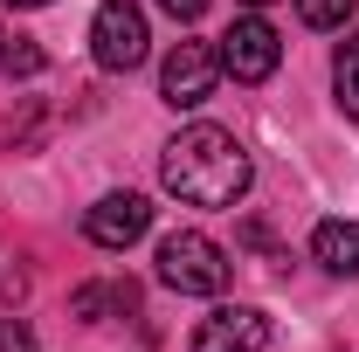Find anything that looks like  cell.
Masks as SVG:
<instances>
[{
    "label": "cell",
    "instance_id": "ba28073f",
    "mask_svg": "<svg viewBox=\"0 0 359 352\" xmlns=\"http://www.w3.org/2000/svg\"><path fill=\"white\" fill-rule=\"evenodd\" d=\"M311 256L332 276H359V221H318L311 228Z\"/></svg>",
    "mask_w": 359,
    "mask_h": 352
},
{
    "label": "cell",
    "instance_id": "8fae6325",
    "mask_svg": "<svg viewBox=\"0 0 359 352\" xmlns=\"http://www.w3.org/2000/svg\"><path fill=\"white\" fill-rule=\"evenodd\" d=\"M42 48L35 42H21V35H14V42H7V55H0V69H7V76H42Z\"/></svg>",
    "mask_w": 359,
    "mask_h": 352
},
{
    "label": "cell",
    "instance_id": "30bf717a",
    "mask_svg": "<svg viewBox=\"0 0 359 352\" xmlns=\"http://www.w3.org/2000/svg\"><path fill=\"white\" fill-rule=\"evenodd\" d=\"M304 28H346L353 21V0H297Z\"/></svg>",
    "mask_w": 359,
    "mask_h": 352
},
{
    "label": "cell",
    "instance_id": "5b68a950",
    "mask_svg": "<svg viewBox=\"0 0 359 352\" xmlns=\"http://www.w3.org/2000/svg\"><path fill=\"white\" fill-rule=\"evenodd\" d=\"M276 55H283V42H276V28H269L263 14H242L222 35V69L235 83H263L269 69H276Z\"/></svg>",
    "mask_w": 359,
    "mask_h": 352
},
{
    "label": "cell",
    "instance_id": "5bb4252c",
    "mask_svg": "<svg viewBox=\"0 0 359 352\" xmlns=\"http://www.w3.org/2000/svg\"><path fill=\"white\" fill-rule=\"evenodd\" d=\"M7 7H48V0H7Z\"/></svg>",
    "mask_w": 359,
    "mask_h": 352
},
{
    "label": "cell",
    "instance_id": "277c9868",
    "mask_svg": "<svg viewBox=\"0 0 359 352\" xmlns=\"http://www.w3.org/2000/svg\"><path fill=\"white\" fill-rule=\"evenodd\" d=\"M145 7L132 0H104L97 14H90V55H97V69H138L145 62Z\"/></svg>",
    "mask_w": 359,
    "mask_h": 352
},
{
    "label": "cell",
    "instance_id": "2e32d148",
    "mask_svg": "<svg viewBox=\"0 0 359 352\" xmlns=\"http://www.w3.org/2000/svg\"><path fill=\"white\" fill-rule=\"evenodd\" d=\"M0 55H7V35H0Z\"/></svg>",
    "mask_w": 359,
    "mask_h": 352
},
{
    "label": "cell",
    "instance_id": "3957f363",
    "mask_svg": "<svg viewBox=\"0 0 359 352\" xmlns=\"http://www.w3.org/2000/svg\"><path fill=\"white\" fill-rule=\"evenodd\" d=\"M215 83H222V48L215 42H173L166 48V62H159V97H166L173 111L208 104Z\"/></svg>",
    "mask_w": 359,
    "mask_h": 352
},
{
    "label": "cell",
    "instance_id": "9c48e42d",
    "mask_svg": "<svg viewBox=\"0 0 359 352\" xmlns=\"http://www.w3.org/2000/svg\"><path fill=\"white\" fill-rule=\"evenodd\" d=\"M332 90H339V111L359 118V28L339 42V55H332Z\"/></svg>",
    "mask_w": 359,
    "mask_h": 352
},
{
    "label": "cell",
    "instance_id": "8992f818",
    "mask_svg": "<svg viewBox=\"0 0 359 352\" xmlns=\"http://www.w3.org/2000/svg\"><path fill=\"white\" fill-rule=\"evenodd\" d=\"M269 346V318L249 304H222L215 318H201L194 325V339H187V352H263Z\"/></svg>",
    "mask_w": 359,
    "mask_h": 352
},
{
    "label": "cell",
    "instance_id": "6da1fadb",
    "mask_svg": "<svg viewBox=\"0 0 359 352\" xmlns=\"http://www.w3.org/2000/svg\"><path fill=\"white\" fill-rule=\"evenodd\" d=\"M159 180H166V194L187 201V208H235L249 194V152L222 125H187L159 152Z\"/></svg>",
    "mask_w": 359,
    "mask_h": 352
},
{
    "label": "cell",
    "instance_id": "7a4b0ae2",
    "mask_svg": "<svg viewBox=\"0 0 359 352\" xmlns=\"http://www.w3.org/2000/svg\"><path fill=\"white\" fill-rule=\"evenodd\" d=\"M159 283L180 297H222L228 290V249L201 228H180L159 242Z\"/></svg>",
    "mask_w": 359,
    "mask_h": 352
},
{
    "label": "cell",
    "instance_id": "7c38bea8",
    "mask_svg": "<svg viewBox=\"0 0 359 352\" xmlns=\"http://www.w3.org/2000/svg\"><path fill=\"white\" fill-rule=\"evenodd\" d=\"M0 352H35V332L7 318V325H0Z\"/></svg>",
    "mask_w": 359,
    "mask_h": 352
},
{
    "label": "cell",
    "instance_id": "9a60e30c",
    "mask_svg": "<svg viewBox=\"0 0 359 352\" xmlns=\"http://www.w3.org/2000/svg\"><path fill=\"white\" fill-rule=\"evenodd\" d=\"M242 7H269V0H242Z\"/></svg>",
    "mask_w": 359,
    "mask_h": 352
},
{
    "label": "cell",
    "instance_id": "4fadbf2b",
    "mask_svg": "<svg viewBox=\"0 0 359 352\" xmlns=\"http://www.w3.org/2000/svg\"><path fill=\"white\" fill-rule=\"evenodd\" d=\"M159 7H166L173 21H201V14H208V0H159Z\"/></svg>",
    "mask_w": 359,
    "mask_h": 352
},
{
    "label": "cell",
    "instance_id": "52a82bcc",
    "mask_svg": "<svg viewBox=\"0 0 359 352\" xmlns=\"http://www.w3.org/2000/svg\"><path fill=\"white\" fill-rule=\"evenodd\" d=\"M145 228H152V201H145V194H104L83 215V235L97 249H132Z\"/></svg>",
    "mask_w": 359,
    "mask_h": 352
}]
</instances>
